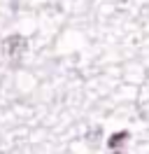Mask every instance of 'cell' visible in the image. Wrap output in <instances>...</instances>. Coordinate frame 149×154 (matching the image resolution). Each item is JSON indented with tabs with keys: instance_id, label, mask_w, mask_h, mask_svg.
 <instances>
[{
	"instance_id": "cell-1",
	"label": "cell",
	"mask_w": 149,
	"mask_h": 154,
	"mask_svg": "<svg viewBox=\"0 0 149 154\" xmlns=\"http://www.w3.org/2000/svg\"><path fill=\"white\" fill-rule=\"evenodd\" d=\"M28 51V40L23 35H9V38L2 40V54L5 58H21Z\"/></svg>"
},
{
	"instance_id": "cell-2",
	"label": "cell",
	"mask_w": 149,
	"mask_h": 154,
	"mask_svg": "<svg viewBox=\"0 0 149 154\" xmlns=\"http://www.w3.org/2000/svg\"><path fill=\"white\" fill-rule=\"evenodd\" d=\"M130 138L128 131H117V133H112L110 135V140H107V147H110L112 152H117V149H121L123 147V143Z\"/></svg>"
},
{
	"instance_id": "cell-3",
	"label": "cell",
	"mask_w": 149,
	"mask_h": 154,
	"mask_svg": "<svg viewBox=\"0 0 149 154\" xmlns=\"http://www.w3.org/2000/svg\"><path fill=\"white\" fill-rule=\"evenodd\" d=\"M112 154H126V152H121V149H117V152H112Z\"/></svg>"
}]
</instances>
